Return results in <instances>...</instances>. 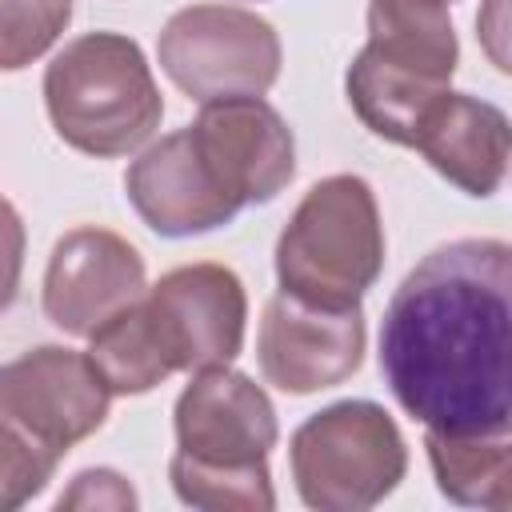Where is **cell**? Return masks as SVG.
Segmentation results:
<instances>
[{"label":"cell","mask_w":512,"mask_h":512,"mask_svg":"<svg viewBox=\"0 0 512 512\" xmlns=\"http://www.w3.org/2000/svg\"><path fill=\"white\" fill-rule=\"evenodd\" d=\"M380 376L432 432L512 436V244L432 248L384 308Z\"/></svg>","instance_id":"6da1fadb"},{"label":"cell","mask_w":512,"mask_h":512,"mask_svg":"<svg viewBox=\"0 0 512 512\" xmlns=\"http://www.w3.org/2000/svg\"><path fill=\"white\" fill-rule=\"evenodd\" d=\"M112 388L88 352L60 344L28 348L0 372V488L4 508L44 492L72 444L108 420Z\"/></svg>","instance_id":"7a4b0ae2"},{"label":"cell","mask_w":512,"mask_h":512,"mask_svg":"<svg viewBox=\"0 0 512 512\" xmlns=\"http://www.w3.org/2000/svg\"><path fill=\"white\" fill-rule=\"evenodd\" d=\"M460 64L444 0H368V44L344 72L360 124L400 148H416L428 112Z\"/></svg>","instance_id":"3957f363"},{"label":"cell","mask_w":512,"mask_h":512,"mask_svg":"<svg viewBox=\"0 0 512 512\" xmlns=\"http://www.w3.org/2000/svg\"><path fill=\"white\" fill-rule=\"evenodd\" d=\"M44 108L56 136L96 160L136 152L164 116L156 76L136 40L88 32L44 68Z\"/></svg>","instance_id":"277c9868"},{"label":"cell","mask_w":512,"mask_h":512,"mask_svg":"<svg viewBox=\"0 0 512 512\" xmlns=\"http://www.w3.org/2000/svg\"><path fill=\"white\" fill-rule=\"evenodd\" d=\"M384 268V224L364 176H324L304 192L276 240V280L284 292L360 308Z\"/></svg>","instance_id":"5b68a950"},{"label":"cell","mask_w":512,"mask_h":512,"mask_svg":"<svg viewBox=\"0 0 512 512\" xmlns=\"http://www.w3.org/2000/svg\"><path fill=\"white\" fill-rule=\"evenodd\" d=\"M296 492L316 512H368L408 472L396 420L372 400H340L308 416L288 444Z\"/></svg>","instance_id":"8992f818"},{"label":"cell","mask_w":512,"mask_h":512,"mask_svg":"<svg viewBox=\"0 0 512 512\" xmlns=\"http://www.w3.org/2000/svg\"><path fill=\"white\" fill-rule=\"evenodd\" d=\"M164 76L196 104L264 96L280 76L276 28L232 4H188L168 16L156 40Z\"/></svg>","instance_id":"52a82bcc"},{"label":"cell","mask_w":512,"mask_h":512,"mask_svg":"<svg viewBox=\"0 0 512 512\" xmlns=\"http://www.w3.org/2000/svg\"><path fill=\"white\" fill-rule=\"evenodd\" d=\"M172 424L176 456L224 472L268 464V452L280 436L268 392L252 376L232 372L228 364L204 368L184 384L172 408Z\"/></svg>","instance_id":"ba28073f"},{"label":"cell","mask_w":512,"mask_h":512,"mask_svg":"<svg viewBox=\"0 0 512 512\" xmlns=\"http://www.w3.org/2000/svg\"><path fill=\"white\" fill-rule=\"evenodd\" d=\"M364 340L360 308H324L280 288L264 308L256 356L268 384L308 396L344 384L364 360Z\"/></svg>","instance_id":"9c48e42d"},{"label":"cell","mask_w":512,"mask_h":512,"mask_svg":"<svg viewBox=\"0 0 512 512\" xmlns=\"http://www.w3.org/2000/svg\"><path fill=\"white\" fill-rule=\"evenodd\" d=\"M148 296L144 256L108 228H72L44 268V316L64 336H92L112 316Z\"/></svg>","instance_id":"30bf717a"},{"label":"cell","mask_w":512,"mask_h":512,"mask_svg":"<svg viewBox=\"0 0 512 512\" xmlns=\"http://www.w3.org/2000/svg\"><path fill=\"white\" fill-rule=\"evenodd\" d=\"M148 312L176 372L224 368L244 348L248 296L224 264H180L148 288Z\"/></svg>","instance_id":"8fae6325"},{"label":"cell","mask_w":512,"mask_h":512,"mask_svg":"<svg viewBox=\"0 0 512 512\" xmlns=\"http://www.w3.org/2000/svg\"><path fill=\"white\" fill-rule=\"evenodd\" d=\"M124 192L136 216L168 240L224 228L244 204L224 188L192 128L168 132L148 144L124 172Z\"/></svg>","instance_id":"7c38bea8"},{"label":"cell","mask_w":512,"mask_h":512,"mask_svg":"<svg viewBox=\"0 0 512 512\" xmlns=\"http://www.w3.org/2000/svg\"><path fill=\"white\" fill-rule=\"evenodd\" d=\"M224 188L248 208L276 200L296 176V140L284 116L260 96L200 104L188 124Z\"/></svg>","instance_id":"4fadbf2b"},{"label":"cell","mask_w":512,"mask_h":512,"mask_svg":"<svg viewBox=\"0 0 512 512\" xmlns=\"http://www.w3.org/2000/svg\"><path fill=\"white\" fill-rule=\"evenodd\" d=\"M416 152L464 196H492L512 164V120L468 92H444L428 112Z\"/></svg>","instance_id":"5bb4252c"},{"label":"cell","mask_w":512,"mask_h":512,"mask_svg":"<svg viewBox=\"0 0 512 512\" xmlns=\"http://www.w3.org/2000/svg\"><path fill=\"white\" fill-rule=\"evenodd\" d=\"M436 488L460 508L512 512V440L496 436H424Z\"/></svg>","instance_id":"9a60e30c"},{"label":"cell","mask_w":512,"mask_h":512,"mask_svg":"<svg viewBox=\"0 0 512 512\" xmlns=\"http://www.w3.org/2000/svg\"><path fill=\"white\" fill-rule=\"evenodd\" d=\"M88 340H92L88 356L104 376V384L112 388V396H144L176 372L160 340V328L148 312V300H136L132 308H124Z\"/></svg>","instance_id":"2e32d148"},{"label":"cell","mask_w":512,"mask_h":512,"mask_svg":"<svg viewBox=\"0 0 512 512\" xmlns=\"http://www.w3.org/2000/svg\"><path fill=\"white\" fill-rule=\"evenodd\" d=\"M168 480H172V492L192 508H208V512H228V508H236V512H272L276 508L268 464L244 468V472H224V468H200L184 456H172L168 460Z\"/></svg>","instance_id":"e0dca14e"},{"label":"cell","mask_w":512,"mask_h":512,"mask_svg":"<svg viewBox=\"0 0 512 512\" xmlns=\"http://www.w3.org/2000/svg\"><path fill=\"white\" fill-rule=\"evenodd\" d=\"M72 20V0H0V68L40 60Z\"/></svg>","instance_id":"ac0fdd59"},{"label":"cell","mask_w":512,"mask_h":512,"mask_svg":"<svg viewBox=\"0 0 512 512\" xmlns=\"http://www.w3.org/2000/svg\"><path fill=\"white\" fill-rule=\"evenodd\" d=\"M56 508H136L132 484L112 468H84L72 476L68 492L56 500Z\"/></svg>","instance_id":"d6986e66"},{"label":"cell","mask_w":512,"mask_h":512,"mask_svg":"<svg viewBox=\"0 0 512 512\" xmlns=\"http://www.w3.org/2000/svg\"><path fill=\"white\" fill-rule=\"evenodd\" d=\"M476 40L504 76H512V0H484L476 16Z\"/></svg>","instance_id":"ffe728a7"}]
</instances>
